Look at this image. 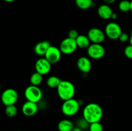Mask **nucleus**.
<instances>
[{
	"label": "nucleus",
	"mask_w": 132,
	"mask_h": 131,
	"mask_svg": "<svg viewBox=\"0 0 132 131\" xmlns=\"http://www.w3.org/2000/svg\"><path fill=\"white\" fill-rule=\"evenodd\" d=\"M18 99V94L14 89H6L1 94V100L5 106L15 105Z\"/></svg>",
	"instance_id": "39448f33"
},
{
	"label": "nucleus",
	"mask_w": 132,
	"mask_h": 131,
	"mask_svg": "<svg viewBox=\"0 0 132 131\" xmlns=\"http://www.w3.org/2000/svg\"><path fill=\"white\" fill-rule=\"evenodd\" d=\"M90 131H103V127L100 122L90 123L89 126Z\"/></svg>",
	"instance_id": "5701e85b"
},
{
	"label": "nucleus",
	"mask_w": 132,
	"mask_h": 131,
	"mask_svg": "<svg viewBox=\"0 0 132 131\" xmlns=\"http://www.w3.org/2000/svg\"><path fill=\"white\" fill-rule=\"evenodd\" d=\"M3 1H6V2H13V1H14L15 0H3Z\"/></svg>",
	"instance_id": "2f4dec72"
},
{
	"label": "nucleus",
	"mask_w": 132,
	"mask_h": 131,
	"mask_svg": "<svg viewBox=\"0 0 132 131\" xmlns=\"http://www.w3.org/2000/svg\"><path fill=\"white\" fill-rule=\"evenodd\" d=\"M90 42L95 44H101L105 39L106 35L103 30L97 28H92L89 30L87 34Z\"/></svg>",
	"instance_id": "1a4fd4ad"
},
{
	"label": "nucleus",
	"mask_w": 132,
	"mask_h": 131,
	"mask_svg": "<svg viewBox=\"0 0 132 131\" xmlns=\"http://www.w3.org/2000/svg\"><path fill=\"white\" fill-rule=\"evenodd\" d=\"M5 113L8 117L13 118L16 116L17 113H18V109L15 105H9V106H6Z\"/></svg>",
	"instance_id": "412c9836"
},
{
	"label": "nucleus",
	"mask_w": 132,
	"mask_h": 131,
	"mask_svg": "<svg viewBox=\"0 0 132 131\" xmlns=\"http://www.w3.org/2000/svg\"><path fill=\"white\" fill-rule=\"evenodd\" d=\"M87 53L92 59H100L104 57L105 50L101 44L92 43L87 48Z\"/></svg>",
	"instance_id": "6e6552de"
},
{
	"label": "nucleus",
	"mask_w": 132,
	"mask_h": 131,
	"mask_svg": "<svg viewBox=\"0 0 132 131\" xmlns=\"http://www.w3.org/2000/svg\"><path fill=\"white\" fill-rule=\"evenodd\" d=\"M130 10L132 12V1H130Z\"/></svg>",
	"instance_id": "473e14b6"
},
{
	"label": "nucleus",
	"mask_w": 132,
	"mask_h": 131,
	"mask_svg": "<svg viewBox=\"0 0 132 131\" xmlns=\"http://www.w3.org/2000/svg\"><path fill=\"white\" fill-rule=\"evenodd\" d=\"M129 39H130V37H129V35H128V33L122 32L121 34V35H120L119 39V41H121V42H127L128 41H129Z\"/></svg>",
	"instance_id": "bb28decb"
},
{
	"label": "nucleus",
	"mask_w": 132,
	"mask_h": 131,
	"mask_svg": "<svg viewBox=\"0 0 132 131\" xmlns=\"http://www.w3.org/2000/svg\"><path fill=\"white\" fill-rule=\"evenodd\" d=\"M119 8L121 12H127L130 10V1L128 0H122L119 3Z\"/></svg>",
	"instance_id": "4be33fe9"
},
{
	"label": "nucleus",
	"mask_w": 132,
	"mask_h": 131,
	"mask_svg": "<svg viewBox=\"0 0 132 131\" xmlns=\"http://www.w3.org/2000/svg\"><path fill=\"white\" fill-rule=\"evenodd\" d=\"M116 0H104V2L106 5H111V4H113V3L116 2Z\"/></svg>",
	"instance_id": "cd10ccee"
},
{
	"label": "nucleus",
	"mask_w": 132,
	"mask_h": 131,
	"mask_svg": "<svg viewBox=\"0 0 132 131\" xmlns=\"http://www.w3.org/2000/svg\"><path fill=\"white\" fill-rule=\"evenodd\" d=\"M97 13L99 16L103 19H111L113 12L110 6L108 5H102L98 8Z\"/></svg>",
	"instance_id": "2eb2a0df"
},
{
	"label": "nucleus",
	"mask_w": 132,
	"mask_h": 131,
	"mask_svg": "<svg viewBox=\"0 0 132 131\" xmlns=\"http://www.w3.org/2000/svg\"><path fill=\"white\" fill-rule=\"evenodd\" d=\"M43 81V75L37 72H35L34 73L31 75L30 78V82L31 85L33 86H38Z\"/></svg>",
	"instance_id": "aec40b11"
},
{
	"label": "nucleus",
	"mask_w": 132,
	"mask_h": 131,
	"mask_svg": "<svg viewBox=\"0 0 132 131\" xmlns=\"http://www.w3.org/2000/svg\"><path fill=\"white\" fill-rule=\"evenodd\" d=\"M77 48V45L76 41L73 39L67 38L64 39L61 41L59 46V50L62 53L66 55H70L76 51Z\"/></svg>",
	"instance_id": "0eeeda50"
},
{
	"label": "nucleus",
	"mask_w": 132,
	"mask_h": 131,
	"mask_svg": "<svg viewBox=\"0 0 132 131\" xmlns=\"http://www.w3.org/2000/svg\"><path fill=\"white\" fill-rule=\"evenodd\" d=\"M24 96L27 101L37 103L42 98L43 92L38 86L30 85L24 90Z\"/></svg>",
	"instance_id": "20e7f679"
},
{
	"label": "nucleus",
	"mask_w": 132,
	"mask_h": 131,
	"mask_svg": "<svg viewBox=\"0 0 132 131\" xmlns=\"http://www.w3.org/2000/svg\"><path fill=\"white\" fill-rule=\"evenodd\" d=\"M80 104L76 99L72 98L64 101L61 106L62 113L67 116H72L78 113Z\"/></svg>",
	"instance_id": "7ed1b4c3"
},
{
	"label": "nucleus",
	"mask_w": 132,
	"mask_h": 131,
	"mask_svg": "<svg viewBox=\"0 0 132 131\" xmlns=\"http://www.w3.org/2000/svg\"><path fill=\"white\" fill-rule=\"evenodd\" d=\"M77 66L82 73H88L92 69L91 61L86 57H81L77 61Z\"/></svg>",
	"instance_id": "ddd939ff"
},
{
	"label": "nucleus",
	"mask_w": 132,
	"mask_h": 131,
	"mask_svg": "<svg viewBox=\"0 0 132 131\" xmlns=\"http://www.w3.org/2000/svg\"><path fill=\"white\" fill-rule=\"evenodd\" d=\"M77 47L85 49L88 48L90 45V41L87 35H79L77 38L76 39Z\"/></svg>",
	"instance_id": "f3484780"
},
{
	"label": "nucleus",
	"mask_w": 132,
	"mask_h": 131,
	"mask_svg": "<svg viewBox=\"0 0 132 131\" xmlns=\"http://www.w3.org/2000/svg\"><path fill=\"white\" fill-rule=\"evenodd\" d=\"M74 127L73 122L68 119L61 120L57 125L59 131H72Z\"/></svg>",
	"instance_id": "dca6fc26"
},
{
	"label": "nucleus",
	"mask_w": 132,
	"mask_h": 131,
	"mask_svg": "<svg viewBox=\"0 0 132 131\" xmlns=\"http://www.w3.org/2000/svg\"><path fill=\"white\" fill-rule=\"evenodd\" d=\"M51 44L47 41H43L38 42L34 47V52L39 57L45 56L46 51L50 47Z\"/></svg>",
	"instance_id": "4468645a"
},
{
	"label": "nucleus",
	"mask_w": 132,
	"mask_h": 131,
	"mask_svg": "<svg viewBox=\"0 0 132 131\" xmlns=\"http://www.w3.org/2000/svg\"><path fill=\"white\" fill-rule=\"evenodd\" d=\"M104 33L106 36H107L109 39L112 40H116L119 39L122 32L119 24L115 22H111L106 26Z\"/></svg>",
	"instance_id": "423d86ee"
},
{
	"label": "nucleus",
	"mask_w": 132,
	"mask_h": 131,
	"mask_svg": "<svg viewBox=\"0 0 132 131\" xmlns=\"http://www.w3.org/2000/svg\"><path fill=\"white\" fill-rule=\"evenodd\" d=\"M0 91H1V85H0Z\"/></svg>",
	"instance_id": "72a5a7b5"
},
{
	"label": "nucleus",
	"mask_w": 132,
	"mask_h": 131,
	"mask_svg": "<svg viewBox=\"0 0 132 131\" xmlns=\"http://www.w3.org/2000/svg\"><path fill=\"white\" fill-rule=\"evenodd\" d=\"M77 127H79L82 130H86L87 128H89V126H90V123L84 118L79 119L77 122Z\"/></svg>",
	"instance_id": "b1692460"
},
{
	"label": "nucleus",
	"mask_w": 132,
	"mask_h": 131,
	"mask_svg": "<svg viewBox=\"0 0 132 131\" xmlns=\"http://www.w3.org/2000/svg\"><path fill=\"white\" fill-rule=\"evenodd\" d=\"M76 4L79 8L81 10H86L92 5V0H76Z\"/></svg>",
	"instance_id": "6ab92c4d"
},
{
	"label": "nucleus",
	"mask_w": 132,
	"mask_h": 131,
	"mask_svg": "<svg viewBox=\"0 0 132 131\" xmlns=\"http://www.w3.org/2000/svg\"><path fill=\"white\" fill-rule=\"evenodd\" d=\"M79 33L78 32H77L76 30H70V32H68V37L69 38H71V39H75L76 40V39L77 38V37L79 36Z\"/></svg>",
	"instance_id": "a878e982"
},
{
	"label": "nucleus",
	"mask_w": 132,
	"mask_h": 131,
	"mask_svg": "<svg viewBox=\"0 0 132 131\" xmlns=\"http://www.w3.org/2000/svg\"><path fill=\"white\" fill-rule=\"evenodd\" d=\"M51 65L52 64L45 57H41L36 61L35 64V69L36 72L42 75H45L48 74L51 70Z\"/></svg>",
	"instance_id": "9b49d317"
},
{
	"label": "nucleus",
	"mask_w": 132,
	"mask_h": 131,
	"mask_svg": "<svg viewBox=\"0 0 132 131\" xmlns=\"http://www.w3.org/2000/svg\"><path fill=\"white\" fill-rule=\"evenodd\" d=\"M125 56L130 59H132V46L131 45H128L125 48L124 50Z\"/></svg>",
	"instance_id": "393cba45"
},
{
	"label": "nucleus",
	"mask_w": 132,
	"mask_h": 131,
	"mask_svg": "<svg viewBox=\"0 0 132 131\" xmlns=\"http://www.w3.org/2000/svg\"><path fill=\"white\" fill-rule=\"evenodd\" d=\"M61 51L59 48L54 46H50L44 57L51 64H55L60 60L61 58Z\"/></svg>",
	"instance_id": "9d476101"
},
{
	"label": "nucleus",
	"mask_w": 132,
	"mask_h": 131,
	"mask_svg": "<svg viewBox=\"0 0 132 131\" xmlns=\"http://www.w3.org/2000/svg\"><path fill=\"white\" fill-rule=\"evenodd\" d=\"M18 131H21V130H18Z\"/></svg>",
	"instance_id": "f704fd0d"
},
{
	"label": "nucleus",
	"mask_w": 132,
	"mask_h": 131,
	"mask_svg": "<svg viewBox=\"0 0 132 131\" xmlns=\"http://www.w3.org/2000/svg\"><path fill=\"white\" fill-rule=\"evenodd\" d=\"M117 18V15L116 13H114L113 12V14H112V16H111V19H116Z\"/></svg>",
	"instance_id": "c85d7f7f"
},
{
	"label": "nucleus",
	"mask_w": 132,
	"mask_h": 131,
	"mask_svg": "<svg viewBox=\"0 0 132 131\" xmlns=\"http://www.w3.org/2000/svg\"><path fill=\"white\" fill-rule=\"evenodd\" d=\"M75 91L73 83L68 80H61L60 84L57 87L58 96L63 101L73 98Z\"/></svg>",
	"instance_id": "f03ea898"
},
{
	"label": "nucleus",
	"mask_w": 132,
	"mask_h": 131,
	"mask_svg": "<svg viewBox=\"0 0 132 131\" xmlns=\"http://www.w3.org/2000/svg\"><path fill=\"white\" fill-rule=\"evenodd\" d=\"M72 131H82V130L78 127H74Z\"/></svg>",
	"instance_id": "c756f323"
},
{
	"label": "nucleus",
	"mask_w": 132,
	"mask_h": 131,
	"mask_svg": "<svg viewBox=\"0 0 132 131\" xmlns=\"http://www.w3.org/2000/svg\"><path fill=\"white\" fill-rule=\"evenodd\" d=\"M21 110L22 113L24 116L30 117L37 113L38 110V106L37 103L27 101L23 104Z\"/></svg>",
	"instance_id": "f8f14e48"
},
{
	"label": "nucleus",
	"mask_w": 132,
	"mask_h": 131,
	"mask_svg": "<svg viewBox=\"0 0 132 131\" xmlns=\"http://www.w3.org/2000/svg\"><path fill=\"white\" fill-rule=\"evenodd\" d=\"M61 82V80L59 77H56V76H51L48 78L47 80H46V84H47L48 87L50 88L57 89V87L60 84Z\"/></svg>",
	"instance_id": "a211bd4d"
},
{
	"label": "nucleus",
	"mask_w": 132,
	"mask_h": 131,
	"mask_svg": "<svg viewBox=\"0 0 132 131\" xmlns=\"http://www.w3.org/2000/svg\"><path fill=\"white\" fill-rule=\"evenodd\" d=\"M129 41H130V45H131V46H132V31H131V34H130V39H129Z\"/></svg>",
	"instance_id": "7c9ffc66"
},
{
	"label": "nucleus",
	"mask_w": 132,
	"mask_h": 131,
	"mask_svg": "<svg viewBox=\"0 0 132 131\" xmlns=\"http://www.w3.org/2000/svg\"><path fill=\"white\" fill-rule=\"evenodd\" d=\"M103 116L101 107L96 103H90L85 107L82 111V117L89 123L100 122Z\"/></svg>",
	"instance_id": "f257e3e1"
}]
</instances>
